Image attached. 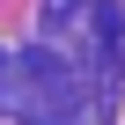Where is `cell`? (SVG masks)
I'll return each mask as SVG.
<instances>
[{
	"mask_svg": "<svg viewBox=\"0 0 125 125\" xmlns=\"http://www.w3.org/2000/svg\"><path fill=\"white\" fill-rule=\"evenodd\" d=\"M52 8H59V15H66V8H81V0H52Z\"/></svg>",
	"mask_w": 125,
	"mask_h": 125,
	"instance_id": "cell-1",
	"label": "cell"
}]
</instances>
